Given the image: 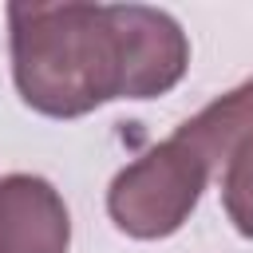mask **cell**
Returning a JSON list of instances; mask_svg holds the SVG:
<instances>
[{
  "label": "cell",
  "instance_id": "obj_1",
  "mask_svg": "<svg viewBox=\"0 0 253 253\" xmlns=\"http://www.w3.org/2000/svg\"><path fill=\"white\" fill-rule=\"evenodd\" d=\"M8 47L20 99L47 119H79L111 99H126L115 4L12 0Z\"/></svg>",
  "mask_w": 253,
  "mask_h": 253
},
{
  "label": "cell",
  "instance_id": "obj_2",
  "mask_svg": "<svg viewBox=\"0 0 253 253\" xmlns=\"http://www.w3.org/2000/svg\"><path fill=\"white\" fill-rule=\"evenodd\" d=\"M210 178L213 166L174 130L111 178L107 213L134 241L170 237L190 221Z\"/></svg>",
  "mask_w": 253,
  "mask_h": 253
},
{
  "label": "cell",
  "instance_id": "obj_3",
  "mask_svg": "<svg viewBox=\"0 0 253 253\" xmlns=\"http://www.w3.org/2000/svg\"><path fill=\"white\" fill-rule=\"evenodd\" d=\"M126 59V99H158L174 91L190 67V40L182 24L150 4H115Z\"/></svg>",
  "mask_w": 253,
  "mask_h": 253
},
{
  "label": "cell",
  "instance_id": "obj_4",
  "mask_svg": "<svg viewBox=\"0 0 253 253\" xmlns=\"http://www.w3.org/2000/svg\"><path fill=\"white\" fill-rule=\"evenodd\" d=\"M71 213L40 174L0 178V253H67Z\"/></svg>",
  "mask_w": 253,
  "mask_h": 253
},
{
  "label": "cell",
  "instance_id": "obj_5",
  "mask_svg": "<svg viewBox=\"0 0 253 253\" xmlns=\"http://www.w3.org/2000/svg\"><path fill=\"white\" fill-rule=\"evenodd\" d=\"M178 134L217 170L221 162H229V154L253 134V79H245L241 87L217 95L210 107H202L194 119H186L178 126Z\"/></svg>",
  "mask_w": 253,
  "mask_h": 253
},
{
  "label": "cell",
  "instance_id": "obj_6",
  "mask_svg": "<svg viewBox=\"0 0 253 253\" xmlns=\"http://www.w3.org/2000/svg\"><path fill=\"white\" fill-rule=\"evenodd\" d=\"M221 206L241 237H253V134L229 154L221 174Z\"/></svg>",
  "mask_w": 253,
  "mask_h": 253
}]
</instances>
